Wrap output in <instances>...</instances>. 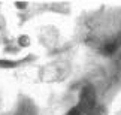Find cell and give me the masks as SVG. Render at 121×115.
Returning a JSON list of instances; mask_svg holds the SVG:
<instances>
[{
	"mask_svg": "<svg viewBox=\"0 0 121 115\" xmlns=\"http://www.w3.org/2000/svg\"><path fill=\"white\" fill-rule=\"evenodd\" d=\"M78 109H79L81 112L88 114V115L96 109V91H94V88H93L91 85L84 87V90L81 91Z\"/></svg>",
	"mask_w": 121,
	"mask_h": 115,
	"instance_id": "obj_1",
	"label": "cell"
},
{
	"mask_svg": "<svg viewBox=\"0 0 121 115\" xmlns=\"http://www.w3.org/2000/svg\"><path fill=\"white\" fill-rule=\"evenodd\" d=\"M115 49H117V43H108L105 47V52L106 54H112Z\"/></svg>",
	"mask_w": 121,
	"mask_h": 115,
	"instance_id": "obj_2",
	"label": "cell"
},
{
	"mask_svg": "<svg viewBox=\"0 0 121 115\" xmlns=\"http://www.w3.org/2000/svg\"><path fill=\"white\" fill-rule=\"evenodd\" d=\"M29 43H30V40H29L27 36H21L20 38V45L21 47H29Z\"/></svg>",
	"mask_w": 121,
	"mask_h": 115,
	"instance_id": "obj_3",
	"label": "cell"
},
{
	"mask_svg": "<svg viewBox=\"0 0 121 115\" xmlns=\"http://www.w3.org/2000/svg\"><path fill=\"white\" fill-rule=\"evenodd\" d=\"M67 115H85V114H84V112H81L78 108H72L70 111L67 112Z\"/></svg>",
	"mask_w": 121,
	"mask_h": 115,
	"instance_id": "obj_4",
	"label": "cell"
},
{
	"mask_svg": "<svg viewBox=\"0 0 121 115\" xmlns=\"http://www.w3.org/2000/svg\"><path fill=\"white\" fill-rule=\"evenodd\" d=\"M15 115H35V114L31 112V111H27V109H20Z\"/></svg>",
	"mask_w": 121,
	"mask_h": 115,
	"instance_id": "obj_5",
	"label": "cell"
},
{
	"mask_svg": "<svg viewBox=\"0 0 121 115\" xmlns=\"http://www.w3.org/2000/svg\"><path fill=\"white\" fill-rule=\"evenodd\" d=\"M27 4L24 3V2H17V8H20V9H22V8H26Z\"/></svg>",
	"mask_w": 121,
	"mask_h": 115,
	"instance_id": "obj_6",
	"label": "cell"
}]
</instances>
